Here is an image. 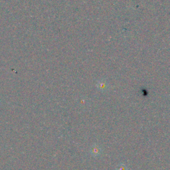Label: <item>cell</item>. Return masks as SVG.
Here are the masks:
<instances>
[{"mask_svg":"<svg viewBox=\"0 0 170 170\" xmlns=\"http://www.w3.org/2000/svg\"><path fill=\"white\" fill-rule=\"evenodd\" d=\"M90 153H92V156H98V154L99 153V149H98L97 146H92L91 150H90Z\"/></svg>","mask_w":170,"mask_h":170,"instance_id":"1","label":"cell"}]
</instances>
